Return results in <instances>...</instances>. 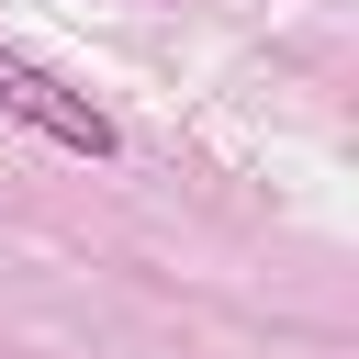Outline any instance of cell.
Returning <instances> with one entry per match:
<instances>
[{
    "label": "cell",
    "instance_id": "obj_1",
    "mask_svg": "<svg viewBox=\"0 0 359 359\" xmlns=\"http://www.w3.org/2000/svg\"><path fill=\"white\" fill-rule=\"evenodd\" d=\"M0 112L34 123V135H56V146H79V157H112V112H101L90 90H67L56 67L11 56V45H0Z\"/></svg>",
    "mask_w": 359,
    "mask_h": 359
}]
</instances>
